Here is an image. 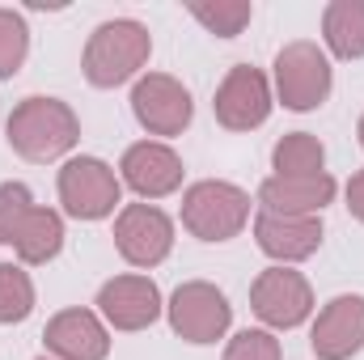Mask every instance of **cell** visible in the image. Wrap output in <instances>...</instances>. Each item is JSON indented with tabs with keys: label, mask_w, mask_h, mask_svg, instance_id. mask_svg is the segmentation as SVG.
<instances>
[{
	"label": "cell",
	"mask_w": 364,
	"mask_h": 360,
	"mask_svg": "<svg viewBox=\"0 0 364 360\" xmlns=\"http://www.w3.org/2000/svg\"><path fill=\"white\" fill-rule=\"evenodd\" d=\"M81 140V123L60 97H26L9 115V144L26 162H55Z\"/></svg>",
	"instance_id": "1"
},
{
	"label": "cell",
	"mask_w": 364,
	"mask_h": 360,
	"mask_svg": "<svg viewBox=\"0 0 364 360\" xmlns=\"http://www.w3.org/2000/svg\"><path fill=\"white\" fill-rule=\"evenodd\" d=\"M149 51H153V38H149V30H144L140 21H127V17L102 21L90 34V43H85L81 68H85L90 85L114 90V85H123L127 77H136V73L144 68Z\"/></svg>",
	"instance_id": "2"
},
{
	"label": "cell",
	"mask_w": 364,
	"mask_h": 360,
	"mask_svg": "<svg viewBox=\"0 0 364 360\" xmlns=\"http://www.w3.org/2000/svg\"><path fill=\"white\" fill-rule=\"evenodd\" d=\"M250 221V195L233 182H195L182 199V225L203 242H229Z\"/></svg>",
	"instance_id": "3"
},
{
	"label": "cell",
	"mask_w": 364,
	"mask_h": 360,
	"mask_svg": "<svg viewBox=\"0 0 364 360\" xmlns=\"http://www.w3.org/2000/svg\"><path fill=\"white\" fill-rule=\"evenodd\" d=\"M275 90L288 110H314L331 93V60L318 43H288L275 55Z\"/></svg>",
	"instance_id": "4"
},
{
	"label": "cell",
	"mask_w": 364,
	"mask_h": 360,
	"mask_svg": "<svg viewBox=\"0 0 364 360\" xmlns=\"http://www.w3.org/2000/svg\"><path fill=\"white\" fill-rule=\"evenodd\" d=\"M233 322V309L216 284L191 280L170 297V327L191 344H216Z\"/></svg>",
	"instance_id": "5"
},
{
	"label": "cell",
	"mask_w": 364,
	"mask_h": 360,
	"mask_svg": "<svg viewBox=\"0 0 364 360\" xmlns=\"http://www.w3.org/2000/svg\"><path fill=\"white\" fill-rule=\"evenodd\" d=\"M60 203L77 221H102L119 203V179L106 162L97 157H77L60 170Z\"/></svg>",
	"instance_id": "6"
},
{
	"label": "cell",
	"mask_w": 364,
	"mask_h": 360,
	"mask_svg": "<svg viewBox=\"0 0 364 360\" xmlns=\"http://www.w3.org/2000/svg\"><path fill=\"white\" fill-rule=\"evenodd\" d=\"M114 246L136 268H157L174 246V225L153 203H127L114 221Z\"/></svg>",
	"instance_id": "7"
},
{
	"label": "cell",
	"mask_w": 364,
	"mask_h": 360,
	"mask_svg": "<svg viewBox=\"0 0 364 360\" xmlns=\"http://www.w3.org/2000/svg\"><path fill=\"white\" fill-rule=\"evenodd\" d=\"M250 305L255 314L267 322V327H279V331H292L309 318L314 309V292L305 284L301 271H288V268H267L255 288H250Z\"/></svg>",
	"instance_id": "8"
},
{
	"label": "cell",
	"mask_w": 364,
	"mask_h": 360,
	"mask_svg": "<svg viewBox=\"0 0 364 360\" xmlns=\"http://www.w3.org/2000/svg\"><path fill=\"white\" fill-rule=\"evenodd\" d=\"M220 127L229 132H250L259 123H267L272 115V90H267V77L250 64H237L229 68V77L220 81L216 90V102H212Z\"/></svg>",
	"instance_id": "9"
},
{
	"label": "cell",
	"mask_w": 364,
	"mask_h": 360,
	"mask_svg": "<svg viewBox=\"0 0 364 360\" xmlns=\"http://www.w3.org/2000/svg\"><path fill=\"white\" fill-rule=\"evenodd\" d=\"M97 309L114 331H144L161 318V292L149 275H114L102 284Z\"/></svg>",
	"instance_id": "10"
},
{
	"label": "cell",
	"mask_w": 364,
	"mask_h": 360,
	"mask_svg": "<svg viewBox=\"0 0 364 360\" xmlns=\"http://www.w3.org/2000/svg\"><path fill=\"white\" fill-rule=\"evenodd\" d=\"M132 110L153 136H178L191 123V93L166 73H149L132 90Z\"/></svg>",
	"instance_id": "11"
},
{
	"label": "cell",
	"mask_w": 364,
	"mask_h": 360,
	"mask_svg": "<svg viewBox=\"0 0 364 360\" xmlns=\"http://www.w3.org/2000/svg\"><path fill=\"white\" fill-rule=\"evenodd\" d=\"M309 344H314V356L318 360L356 356L364 348V297H356V292L335 297V301L318 314Z\"/></svg>",
	"instance_id": "12"
},
{
	"label": "cell",
	"mask_w": 364,
	"mask_h": 360,
	"mask_svg": "<svg viewBox=\"0 0 364 360\" xmlns=\"http://www.w3.org/2000/svg\"><path fill=\"white\" fill-rule=\"evenodd\" d=\"M123 182L136 191V195H144V199H161V195H170V191H178L182 182V162L174 149H166V144H153V140H144V144H132L127 153H123Z\"/></svg>",
	"instance_id": "13"
},
{
	"label": "cell",
	"mask_w": 364,
	"mask_h": 360,
	"mask_svg": "<svg viewBox=\"0 0 364 360\" xmlns=\"http://www.w3.org/2000/svg\"><path fill=\"white\" fill-rule=\"evenodd\" d=\"M43 344L60 360H106V352H110V335L90 309L55 314L43 331Z\"/></svg>",
	"instance_id": "14"
},
{
	"label": "cell",
	"mask_w": 364,
	"mask_h": 360,
	"mask_svg": "<svg viewBox=\"0 0 364 360\" xmlns=\"http://www.w3.org/2000/svg\"><path fill=\"white\" fill-rule=\"evenodd\" d=\"M331 199H335V179L326 170L322 174H305V179L275 174V179H267L259 186L263 212H275V216H318Z\"/></svg>",
	"instance_id": "15"
},
{
	"label": "cell",
	"mask_w": 364,
	"mask_h": 360,
	"mask_svg": "<svg viewBox=\"0 0 364 360\" xmlns=\"http://www.w3.org/2000/svg\"><path fill=\"white\" fill-rule=\"evenodd\" d=\"M255 238H259V246L272 259L296 263V259H309L322 246V221L318 216H275V212H263L255 221Z\"/></svg>",
	"instance_id": "16"
},
{
	"label": "cell",
	"mask_w": 364,
	"mask_h": 360,
	"mask_svg": "<svg viewBox=\"0 0 364 360\" xmlns=\"http://www.w3.org/2000/svg\"><path fill=\"white\" fill-rule=\"evenodd\" d=\"M64 246V221L51 208H30L13 233V250L21 263H51Z\"/></svg>",
	"instance_id": "17"
},
{
	"label": "cell",
	"mask_w": 364,
	"mask_h": 360,
	"mask_svg": "<svg viewBox=\"0 0 364 360\" xmlns=\"http://www.w3.org/2000/svg\"><path fill=\"white\" fill-rule=\"evenodd\" d=\"M322 34H326V47L339 60H360L364 55V0H335V4H326Z\"/></svg>",
	"instance_id": "18"
},
{
	"label": "cell",
	"mask_w": 364,
	"mask_h": 360,
	"mask_svg": "<svg viewBox=\"0 0 364 360\" xmlns=\"http://www.w3.org/2000/svg\"><path fill=\"white\" fill-rule=\"evenodd\" d=\"M272 162H275V170H279L284 179H305V174H322L326 149H322L318 136H309V132H292V136H284V140L275 144Z\"/></svg>",
	"instance_id": "19"
},
{
	"label": "cell",
	"mask_w": 364,
	"mask_h": 360,
	"mask_svg": "<svg viewBox=\"0 0 364 360\" xmlns=\"http://www.w3.org/2000/svg\"><path fill=\"white\" fill-rule=\"evenodd\" d=\"M34 309V284L17 263H0V322H21Z\"/></svg>",
	"instance_id": "20"
},
{
	"label": "cell",
	"mask_w": 364,
	"mask_h": 360,
	"mask_svg": "<svg viewBox=\"0 0 364 360\" xmlns=\"http://www.w3.org/2000/svg\"><path fill=\"white\" fill-rule=\"evenodd\" d=\"M250 4L246 0H216V4H191V17L199 21V26H208L216 38H233V34H242V26L250 21Z\"/></svg>",
	"instance_id": "21"
},
{
	"label": "cell",
	"mask_w": 364,
	"mask_h": 360,
	"mask_svg": "<svg viewBox=\"0 0 364 360\" xmlns=\"http://www.w3.org/2000/svg\"><path fill=\"white\" fill-rule=\"evenodd\" d=\"M26 51H30L26 17L13 13V9H0V81L13 77V73L26 64Z\"/></svg>",
	"instance_id": "22"
},
{
	"label": "cell",
	"mask_w": 364,
	"mask_h": 360,
	"mask_svg": "<svg viewBox=\"0 0 364 360\" xmlns=\"http://www.w3.org/2000/svg\"><path fill=\"white\" fill-rule=\"evenodd\" d=\"M30 208H34V199H30L26 182H0V242H13V233Z\"/></svg>",
	"instance_id": "23"
},
{
	"label": "cell",
	"mask_w": 364,
	"mask_h": 360,
	"mask_svg": "<svg viewBox=\"0 0 364 360\" xmlns=\"http://www.w3.org/2000/svg\"><path fill=\"white\" fill-rule=\"evenodd\" d=\"M225 360H279V339L272 331H242L229 344Z\"/></svg>",
	"instance_id": "24"
},
{
	"label": "cell",
	"mask_w": 364,
	"mask_h": 360,
	"mask_svg": "<svg viewBox=\"0 0 364 360\" xmlns=\"http://www.w3.org/2000/svg\"><path fill=\"white\" fill-rule=\"evenodd\" d=\"M348 208H352L356 221H364V170L352 174V182H348Z\"/></svg>",
	"instance_id": "25"
},
{
	"label": "cell",
	"mask_w": 364,
	"mask_h": 360,
	"mask_svg": "<svg viewBox=\"0 0 364 360\" xmlns=\"http://www.w3.org/2000/svg\"><path fill=\"white\" fill-rule=\"evenodd\" d=\"M360 144H364V119H360Z\"/></svg>",
	"instance_id": "26"
}]
</instances>
